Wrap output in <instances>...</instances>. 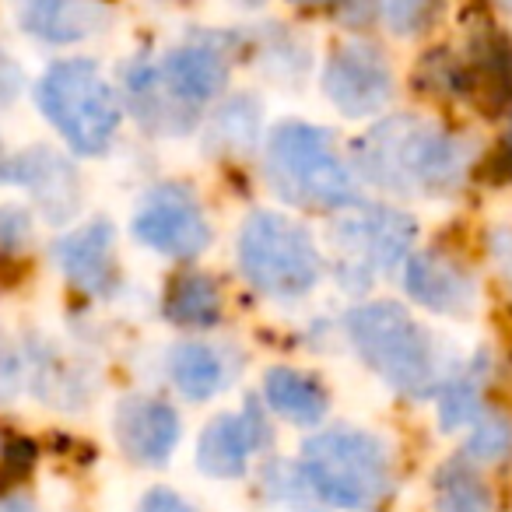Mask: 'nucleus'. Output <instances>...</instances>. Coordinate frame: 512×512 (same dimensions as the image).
Returning a JSON list of instances; mask_svg holds the SVG:
<instances>
[{
	"instance_id": "obj_1",
	"label": "nucleus",
	"mask_w": 512,
	"mask_h": 512,
	"mask_svg": "<svg viewBox=\"0 0 512 512\" xmlns=\"http://www.w3.org/2000/svg\"><path fill=\"white\" fill-rule=\"evenodd\" d=\"M470 144L439 120L397 113L355 141V169L365 183L400 197H449L470 169Z\"/></svg>"
},
{
	"instance_id": "obj_2",
	"label": "nucleus",
	"mask_w": 512,
	"mask_h": 512,
	"mask_svg": "<svg viewBox=\"0 0 512 512\" xmlns=\"http://www.w3.org/2000/svg\"><path fill=\"white\" fill-rule=\"evenodd\" d=\"M299 470L320 505L369 512L393 488L390 446L369 428L337 425L302 442Z\"/></svg>"
},
{
	"instance_id": "obj_3",
	"label": "nucleus",
	"mask_w": 512,
	"mask_h": 512,
	"mask_svg": "<svg viewBox=\"0 0 512 512\" xmlns=\"http://www.w3.org/2000/svg\"><path fill=\"white\" fill-rule=\"evenodd\" d=\"M355 355L404 397H428L442 390V358L432 330H425L397 302H365L344 316Z\"/></svg>"
},
{
	"instance_id": "obj_4",
	"label": "nucleus",
	"mask_w": 512,
	"mask_h": 512,
	"mask_svg": "<svg viewBox=\"0 0 512 512\" xmlns=\"http://www.w3.org/2000/svg\"><path fill=\"white\" fill-rule=\"evenodd\" d=\"M267 179L278 197L299 207H355L358 183L334 134L306 120H285L267 137Z\"/></svg>"
},
{
	"instance_id": "obj_5",
	"label": "nucleus",
	"mask_w": 512,
	"mask_h": 512,
	"mask_svg": "<svg viewBox=\"0 0 512 512\" xmlns=\"http://www.w3.org/2000/svg\"><path fill=\"white\" fill-rule=\"evenodd\" d=\"M36 102L50 127L78 155H106L123 120V99L102 67L88 57L57 60L39 78Z\"/></svg>"
},
{
	"instance_id": "obj_6",
	"label": "nucleus",
	"mask_w": 512,
	"mask_h": 512,
	"mask_svg": "<svg viewBox=\"0 0 512 512\" xmlns=\"http://www.w3.org/2000/svg\"><path fill=\"white\" fill-rule=\"evenodd\" d=\"M239 271L267 299H306L323 278V256L306 225L278 211H253L239 232Z\"/></svg>"
},
{
	"instance_id": "obj_7",
	"label": "nucleus",
	"mask_w": 512,
	"mask_h": 512,
	"mask_svg": "<svg viewBox=\"0 0 512 512\" xmlns=\"http://www.w3.org/2000/svg\"><path fill=\"white\" fill-rule=\"evenodd\" d=\"M414 235L418 225L411 214L390 204L358 200L330 225L337 285H344L348 292H369L376 278H386L400 264H407Z\"/></svg>"
},
{
	"instance_id": "obj_8",
	"label": "nucleus",
	"mask_w": 512,
	"mask_h": 512,
	"mask_svg": "<svg viewBox=\"0 0 512 512\" xmlns=\"http://www.w3.org/2000/svg\"><path fill=\"white\" fill-rule=\"evenodd\" d=\"M134 239L162 256L190 260L211 246V221L186 186L165 183L141 197L134 211Z\"/></svg>"
},
{
	"instance_id": "obj_9",
	"label": "nucleus",
	"mask_w": 512,
	"mask_h": 512,
	"mask_svg": "<svg viewBox=\"0 0 512 512\" xmlns=\"http://www.w3.org/2000/svg\"><path fill=\"white\" fill-rule=\"evenodd\" d=\"M393 88L397 81H393L390 64L372 43L351 39L330 53L327 71H323V92L348 120L383 113L393 102Z\"/></svg>"
},
{
	"instance_id": "obj_10",
	"label": "nucleus",
	"mask_w": 512,
	"mask_h": 512,
	"mask_svg": "<svg viewBox=\"0 0 512 512\" xmlns=\"http://www.w3.org/2000/svg\"><path fill=\"white\" fill-rule=\"evenodd\" d=\"M274 432L267 421L264 407L253 397L246 400L242 411L214 414L197 435V470L214 481H239L249 470L256 453L271 446Z\"/></svg>"
},
{
	"instance_id": "obj_11",
	"label": "nucleus",
	"mask_w": 512,
	"mask_h": 512,
	"mask_svg": "<svg viewBox=\"0 0 512 512\" xmlns=\"http://www.w3.org/2000/svg\"><path fill=\"white\" fill-rule=\"evenodd\" d=\"M4 179L18 183L32 197L36 211L43 214L50 225H67L78 218L81 204H85V186H81V172L71 158H64L50 144H32V148L18 151L4 165Z\"/></svg>"
},
{
	"instance_id": "obj_12",
	"label": "nucleus",
	"mask_w": 512,
	"mask_h": 512,
	"mask_svg": "<svg viewBox=\"0 0 512 512\" xmlns=\"http://www.w3.org/2000/svg\"><path fill=\"white\" fill-rule=\"evenodd\" d=\"M155 74L169 99L197 120V113L214 102L228 85V46L218 36H193L169 50L155 64Z\"/></svg>"
},
{
	"instance_id": "obj_13",
	"label": "nucleus",
	"mask_w": 512,
	"mask_h": 512,
	"mask_svg": "<svg viewBox=\"0 0 512 512\" xmlns=\"http://www.w3.org/2000/svg\"><path fill=\"white\" fill-rule=\"evenodd\" d=\"M113 439L137 467H165L183 439V421L165 400L130 393L113 411Z\"/></svg>"
},
{
	"instance_id": "obj_14",
	"label": "nucleus",
	"mask_w": 512,
	"mask_h": 512,
	"mask_svg": "<svg viewBox=\"0 0 512 512\" xmlns=\"http://www.w3.org/2000/svg\"><path fill=\"white\" fill-rule=\"evenodd\" d=\"M404 288L421 309L453 316V320L474 316L477 302H481V288H477L474 274L439 249H421V253L407 256Z\"/></svg>"
},
{
	"instance_id": "obj_15",
	"label": "nucleus",
	"mask_w": 512,
	"mask_h": 512,
	"mask_svg": "<svg viewBox=\"0 0 512 512\" xmlns=\"http://www.w3.org/2000/svg\"><path fill=\"white\" fill-rule=\"evenodd\" d=\"M53 260H57L67 285H74L78 292L92 295V299L113 295L116 281H120L113 221L95 218V221H85V225L71 228L67 235H60V239L53 242Z\"/></svg>"
},
{
	"instance_id": "obj_16",
	"label": "nucleus",
	"mask_w": 512,
	"mask_h": 512,
	"mask_svg": "<svg viewBox=\"0 0 512 512\" xmlns=\"http://www.w3.org/2000/svg\"><path fill=\"white\" fill-rule=\"evenodd\" d=\"M18 25L32 39L50 46H71L109 29L113 15L102 0H15Z\"/></svg>"
},
{
	"instance_id": "obj_17",
	"label": "nucleus",
	"mask_w": 512,
	"mask_h": 512,
	"mask_svg": "<svg viewBox=\"0 0 512 512\" xmlns=\"http://www.w3.org/2000/svg\"><path fill=\"white\" fill-rule=\"evenodd\" d=\"M169 379L186 400L204 404L235 379V362L221 344L179 341L169 351Z\"/></svg>"
},
{
	"instance_id": "obj_18",
	"label": "nucleus",
	"mask_w": 512,
	"mask_h": 512,
	"mask_svg": "<svg viewBox=\"0 0 512 512\" xmlns=\"http://www.w3.org/2000/svg\"><path fill=\"white\" fill-rule=\"evenodd\" d=\"M264 400L278 418L299 428H316L330 414V393L313 372L274 365L264 376Z\"/></svg>"
},
{
	"instance_id": "obj_19",
	"label": "nucleus",
	"mask_w": 512,
	"mask_h": 512,
	"mask_svg": "<svg viewBox=\"0 0 512 512\" xmlns=\"http://www.w3.org/2000/svg\"><path fill=\"white\" fill-rule=\"evenodd\" d=\"M123 95H127V106L134 109L141 127L158 137L186 134L197 123L169 99V92H165L155 74V64H148V60H137V64H130L123 71Z\"/></svg>"
},
{
	"instance_id": "obj_20",
	"label": "nucleus",
	"mask_w": 512,
	"mask_h": 512,
	"mask_svg": "<svg viewBox=\"0 0 512 512\" xmlns=\"http://www.w3.org/2000/svg\"><path fill=\"white\" fill-rule=\"evenodd\" d=\"M165 316L186 330H207L221 320V288L211 274H179L165 292Z\"/></svg>"
},
{
	"instance_id": "obj_21",
	"label": "nucleus",
	"mask_w": 512,
	"mask_h": 512,
	"mask_svg": "<svg viewBox=\"0 0 512 512\" xmlns=\"http://www.w3.org/2000/svg\"><path fill=\"white\" fill-rule=\"evenodd\" d=\"M260 99L249 92L228 95L218 106V113L207 123V144L221 155H235V151H249L260 137Z\"/></svg>"
},
{
	"instance_id": "obj_22",
	"label": "nucleus",
	"mask_w": 512,
	"mask_h": 512,
	"mask_svg": "<svg viewBox=\"0 0 512 512\" xmlns=\"http://www.w3.org/2000/svg\"><path fill=\"white\" fill-rule=\"evenodd\" d=\"M488 379V362L474 358V365L453 372L439 390V428L442 432H460L481 418V393Z\"/></svg>"
},
{
	"instance_id": "obj_23",
	"label": "nucleus",
	"mask_w": 512,
	"mask_h": 512,
	"mask_svg": "<svg viewBox=\"0 0 512 512\" xmlns=\"http://www.w3.org/2000/svg\"><path fill=\"white\" fill-rule=\"evenodd\" d=\"M435 512H495L491 491L474 463L463 456L442 463L435 474Z\"/></svg>"
},
{
	"instance_id": "obj_24",
	"label": "nucleus",
	"mask_w": 512,
	"mask_h": 512,
	"mask_svg": "<svg viewBox=\"0 0 512 512\" xmlns=\"http://www.w3.org/2000/svg\"><path fill=\"white\" fill-rule=\"evenodd\" d=\"M512 453V418L502 411H481V418L470 425V435L463 442V460L474 467L502 463Z\"/></svg>"
},
{
	"instance_id": "obj_25",
	"label": "nucleus",
	"mask_w": 512,
	"mask_h": 512,
	"mask_svg": "<svg viewBox=\"0 0 512 512\" xmlns=\"http://www.w3.org/2000/svg\"><path fill=\"white\" fill-rule=\"evenodd\" d=\"M439 0H379V15H383L386 29L400 39H411L425 32L435 22Z\"/></svg>"
},
{
	"instance_id": "obj_26",
	"label": "nucleus",
	"mask_w": 512,
	"mask_h": 512,
	"mask_svg": "<svg viewBox=\"0 0 512 512\" xmlns=\"http://www.w3.org/2000/svg\"><path fill=\"white\" fill-rule=\"evenodd\" d=\"M264 484H267V495L281 505H306V502H316L313 491H309L306 477H302L299 463H271L264 470Z\"/></svg>"
},
{
	"instance_id": "obj_27",
	"label": "nucleus",
	"mask_w": 512,
	"mask_h": 512,
	"mask_svg": "<svg viewBox=\"0 0 512 512\" xmlns=\"http://www.w3.org/2000/svg\"><path fill=\"white\" fill-rule=\"evenodd\" d=\"M32 235V214L25 207H0V249H22Z\"/></svg>"
},
{
	"instance_id": "obj_28",
	"label": "nucleus",
	"mask_w": 512,
	"mask_h": 512,
	"mask_svg": "<svg viewBox=\"0 0 512 512\" xmlns=\"http://www.w3.org/2000/svg\"><path fill=\"white\" fill-rule=\"evenodd\" d=\"M134 512H200V509L186 495H179L176 488L155 484V488H148L141 498H137Z\"/></svg>"
},
{
	"instance_id": "obj_29",
	"label": "nucleus",
	"mask_w": 512,
	"mask_h": 512,
	"mask_svg": "<svg viewBox=\"0 0 512 512\" xmlns=\"http://www.w3.org/2000/svg\"><path fill=\"white\" fill-rule=\"evenodd\" d=\"M488 249H491V260H495L498 278H502L505 288L512 292V232H509V228H498V232H491Z\"/></svg>"
},
{
	"instance_id": "obj_30",
	"label": "nucleus",
	"mask_w": 512,
	"mask_h": 512,
	"mask_svg": "<svg viewBox=\"0 0 512 512\" xmlns=\"http://www.w3.org/2000/svg\"><path fill=\"white\" fill-rule=\"evenodd\" d=\"M22 71H18V64L8 57V53H0V109H8L18 102V95H22Z\"/></svg>"
},
{
	"instance_id": "obj_31",
	"label": "nucleus",
	"mask_w": 512,
	"mask_h": 512,
	"mask_svg": "<svg viewBox=\"0 0 512 512\" xmlns=\"http://www.w3.org/2000/svg\"><path fill=\"white\" fill-rule=\"evenodd\" d=\"M0 512H32V505L25 498H0Z\"/></svg>"
},
{
	"instance_id": "obj_32",
	"label": "nucleus",
	"mask_w": 512,
	"mask_h": 512,
	"mask_svg": "<svg viewBox=\"0 0 512 512\" xmlns=\"http://www.w3.org/2000/svg\"><path fill=\"white\" fill-rule=\"evenodd\" d=\"M235 11H256V8H264L267 0H228Z\"/></svg>"
},
{
	"instance_id": "obj_33",
	"label": "nucleus",
	"mask_w": 512,
	"mask_h": 512,
	"mask_svg": "<svg viewBox=\"0 0 512 512\" xmlns=\"http://www.w3.org/2000/svg\"><path fill=\"white\" fill-rule=\"evenodd\" d=\"M495 4H498V8L505 11V15H512V0H495Z\"/></svg>"
},
{
	"instance_id": "obj_34",
	"label": "nucleus",
	"mask_w": 512,
	"mask_h": 512,
	"mask_svg": "<svg viewBox=\"0 0 512 512\" xmlns=\"http://www.w3.org/2000/svg\"><path fill=\"white\" fill-rule=\"evenodd\" d=\"M292 4H327V0H292Z\"/></svg>"
}]
</instances>
